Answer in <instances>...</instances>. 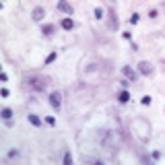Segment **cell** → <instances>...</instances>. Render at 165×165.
Returning a JSON list of instances; mask_svg holds the SVG:
<instances>
[{
	"mask_svg": "<svg viewBox=\"0 0 165 165\" xmlns=\"http://www.w3.org/2000/svg\"><path fill=\"white\" fill-rule=\"evenodd\" d=\"M54 60H56V52H52V54H50L48 58H46V66H50V64H52Z\"/></svg>",
	"mask_w": 165,
	"mask_h": 165,
	"instance_id": "9a60e30c",
	"label": "cell"
},
{
	"mask_svg": "<svg viewBox=\"0 0 165 165\" xmlns=\"http://www.w3.org/2000/svg\"><path fill=\"white\" fill-rule=\"evenodd\" d=\"M62 161H64V165H70V163H72V155L66 151V153H64V157H62Z\"/></svg>",
	"mask_w": 165,
	"mask_h": 165,
	"instance_id": "4fadbf2b",
	"label": "cell"
},
{
	"mask_svg": "<svg viewBox=\"0 0 165 165\" xmlns=\"http://www.w3.org/2000/svg\"><path fill=\"white\" fill-rule=\"evenodd\" d=\"M95 19H97V21H103V19H105V10H103L101 6L95 8Z\"/></svg>",
	"mask_w": 165,
	"mask_h": 165,
	"instance_id": "7c38bea8",
	"label": "cell"
},
{
	"mask_svg": "<svg viewBox=\"0 0 165 165\" xmlns=\"http://www.w3.org/2000/svg\"><path fill=\"white\" fill-rule=\"evenodd\" d=\"M48 78L46 76H29L27 78V85L31 87V89H35V91H43L46 87H48Z\"/></svg>",
	"mask_w": 165,
	"mask_h": 165,
	"instance_id": "6da1fadb",
	"label": "cell"
},
{
	"mask_svg": "<svg viewBox=\"0 0 165 165\" xmlns=\"http://www.w3.org/2000/svg\"><path fill=\"white\" fill-rule=\"evenodd\" d=\"M27 120H29L31 124H33V126H41V118H39V116H35V114L27 116Z\"/></svg>",
	"mask_w": 165,
	"mask_h": 165,
	"instance_id": "8fae6325",
	"label": "cell"
},
{
	"mask_svg": "<svg viewBox=\"0 0 165 165\" xmlns=\"http://www.w3.org/2000/svg\"><path fill=\"white\" fill-rule=\"evenodd\" d=\"M120 82H122V87H124V89H126V87L130 85V81H128V78H124V81H120Z\"/></svg>",
	"mask_w": 165,
	"mask_h": 165,
	"instance_id": "cb8c5ba5",
	"label": "cell"
},
{
	"mask_svg": "<svg viewBox=\"0 0 165 165\" xmlns=\"http://www.w3.org/2000/svg\"><path fill=\"white\" fill-rule=\"evenodd\" d=\"M58 10H60V13H64V14H68V17L74 13V8L70 6L66 0H58Z\"/></svg>",
	"mask_w": 165,
	"mask_h": 165,
	"instance_id": "3957f363",
	"label": "cell"
},
{
	"mask_svg": "<svg viewBox=\"0 0 165 165\" xmlns=\"http://www.w3.org/2000/svg\"><path fill=\"white\" fill-rule=\"evenodd\" d=\"M118 101H120V103H128V101H130V93H128L126 89L120 91V93H118Z\"/></svg>",
	"mask_w": 165,
	"mask_h": 165,
	"instance_id": "9c48e42d",
	"label": "cell"
},
{
	"mask_svg": "<svg viewBox=\"0 0 165 165\" xmlns=\"http://www.w3.org/2000/svg\"><path fill=\"white\" fill-rule=\"evenodd\" d=\"M122 72H124V76L128 78V81H136V70L134 68H130V66H122Z\"/></svg>",
	"mask_w": 165,
	"mask_h": 165,
	"instance_id": "8992f818",
	"label": "cell"
},
{
	"mask_svg": "<svg viewBox=\"0 0 165 165\" xmlns=\"http://www.w3.org/2000/svg\"><path fill=\"white\" fill-rule=\"evenodd\" d=\"M161 6H163V8H165V0H163V4H161Z\"/></svg>",
	"mask_w": 165,
	"mask_h": 165,
	"instance_id": "d4e9b609",
	"label": "cell"
},
{
	"mask_svg": "<svg viewBox=\"0 0 165 165\" xmlns=\"http://www.w3.org/2000/svg\"><path fill=\"white\" fill-rule=\"evenodd\" d=\"M0 95H2V97H8V89H6V87H2V89H0Z\"/></svg>",
	"mask_w": 165,
	"mask_h": 165,
	"instance_id": "44dd1931",
	"label": "cell"
},
{
	"mask_svg": "<svg viewBox=\"0 0 165 165\" xmlns=\"http://www.w3.org/2000/svg\"><path fill=\"white\" fill-rule=\"evenodd\" d=\"M8 157H10V159H13V157H19V151H14V149H13V151L8 153Z\"/></svg>",
	"mask_w": 165,
	"mask_h": 165,
	"instance_id": "7402d4cb",
	"label": "cell"
},
{
	"mask_svg": "<svg viewBox=\"0 0 165 165\" xmlns=\"http://www.w3.org/2000/svg\"><path fill=\"white\" fill-rule=\"evenodd\" d=\"M60 25H62V29H66V31H70V29L74 27V21L70 19V17H64V19L60 21Z\"/></svg>",
	"mask_w": 165,
	"mask_h": 165,
	"instance_id": "ba28073f",
	"label": "cell"
},
{
	"mask_svg": "<svg viewBox=\"0 0 165 165\" xmlns=\"http://www.w3.org/2000/svg\"><path fill=\"white\" fill-rule=\"evenodd\" d=\"M31 17H33V21H41L43 17H46V10H43L41 6H35L33 13H31Z\"/></svg>",
	"mask_w": 165,
	"mask_h": 165,
	"instance_id": "52a82bcc",
	"label": "cell"
},
{
	"mask_svg": "<svg viewBox=\"0 0 165 165\" xmlns=\"http://www.w3.org/2000/svg\"><path fill=\"white\" fill-rule=\"evenodd\" d=\"M151 95H144V97H140V103H143V105H151Z\"/></svg>",
	"mask_w": 165,
	"mask_h": 165,
	"instance_id": "5bb4252c",
	"label": "cell"
},
{
	"mask_svg": "<svg viewBox=\"0 0 165 165\" xmlns=\"http://www.w3.org/2000/svg\"><path fill=\"white\" fill-rule=\"evenodd\" d=\"M0 81H2V82L8 81V74H6V72H0Z\"/></svg>",
	"mask_w": 165,
	"mask_h": 165,
	"instance_id": "ffe728a7",
	"label": "cell"
},
{
	"mask_svg": "<svg viewBox=\"0 0 165 165\" xmlns=\"http://www.w3.org/2000/svg\"><path fill=\"white\" fill-rule=\"evenodd\" d=\"M138 19H140V14H136V13H134V14L130 17V25H136V23H138Z\"/></svg>",
	"mask_w": 165,
	"mask_h": 165,
	"instance_id": "2e32d148",
	"label": "cell"
},
{
	"mask_svg": "<svg viewBox=\"0 0 165 165\" xmlns=\"http://www.w3.org/2000/svg\"><path fill=\"white\" fill-rule=\"evenodd\" d=\"M0 116H2V120H4L6 126H13V110L10 107H4V110L0 111Z\"/></svg>",
	"mask_w": 165,
	"mask_h": 165,
	"instance_id": "5b68a950",
	"label": "cell"
},
{
	"mask_svg": "<svg viewBox=\"0 0 165 165\" xmlns=\"http://www.w3.org/2000/svg\"><path fill=\"white\" fill-rule=\"evenodd\" d=\"M138 72H140V74H153V64L147 62V60H143L140 64H138Z\"/></svg>",
	"mask_w": 165,
	"mask_h": 165,
	"instance_id": "277c9868",
	"label": "cell"
},
{
	"mask_svg": "<svg viewBox=\"0 0 165 165\" xmlns=\"http://www.w3.org/2000/svg\"><path fill=\"white\" fill-rule=\"evenodd\" d=\"M43 122H46V124H50V126H54V124H56V120H54L52 116H46V118H43Z\"/></svg>",
	"mask_w": 165,
	"mask_h": 165,
	"instance_id": "e0dca14e",
	"label": "cell"
},
{
	"mask_svg": "<svg viewBox=\"0 0 165 165\" xmlns=\"http://www.w3.org/2000/svg\"><path fill=\"white\" fill-rule=\"evenodd\" d=\"M122 37H124V39H128V41H132V33H130V31H124Z\"/></svg>",
	"mask_w": 165,
	"mask_h": 165,
	"instance_id": "ac0fdd59",
	"label": "cell"
},
{
	"mask_svg": "<svg viewBox=\"0 0 165 165\" xmlns=\"http://www.w3.org/2000/svg\"><path fill=\"white\" fill-rule=\"evenodd\" d=\"M41 33L48 35V37H52V35L56 33V27H54V25H43V27H41Z\"/></svg>",
	"mask_w": 165,
	"mask_h": 165,
	"instance_id": "30bf717a",
	"label": "cell"
},
{
	"mask_svg": "<svg viewBox=\"0 0 165 165\" xmlns=\"http://www.w3.org/2000/svg\"><path fill=\"white\" fill-rule=\"evenodd\" d=\"M157 10H155V8H151V10H149V17H151V19H157Z\"/></svg>",
	"mask_w": 165,
	"mask_h": 165,
	"instance_id": "d6986e66",
	"label": "cell"
},
{
	"mask_svg": "<svg viewBox=\"0 0 165 165\" xmlns=\"http://www.w3.org/2000/svg\"><path fill=\"white\" fill-rule=\"evenodd\" d=\"M48 101H50V105H52L54 110H60V105H62V95L58 93V91H52V93H50V97H48Z\"/></svg>",
	"mask_w": 165,
	"mask_h": 165,
	"instance_id": "7a4b0ae2",
	"label": "cell"
},
{
	"mask_svg": "<svg viewBox=\"0 0 165 165\" xmlns=\"http://www.w3.org/2000/svg\"><path fill=\"white\" fill-rule=\"evenodd\" d=\"M151 157L155 159V161H157V159H161V153H159V151H155V153H153V155H151Z\"/></svg>",
	"mask_w": 165,
	"mask_h": 165,
	"instance_id": "603a6c76",
	"label": "cell"
}]
</instances>
